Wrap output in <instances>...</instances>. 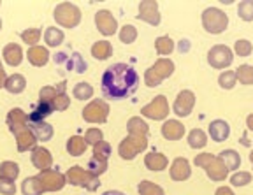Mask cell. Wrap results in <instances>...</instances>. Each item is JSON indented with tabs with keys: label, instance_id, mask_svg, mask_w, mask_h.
Listing matches in <instances>:
<instances>
[{
	"label": "cell",
	"instance_id": "obj_19",
	"mask_svg": "<svg viewBox=\"0 0 253 195\" xmlns=\"http://www.w3.org/2000/svg\"><path fill=\"white\" fill-rule=\"evenodd\" d=\"M32 163L36 165L37 169L41 171H47V169H51V163L53 158L49 155L46 148H34V153H32Z\"/></svg>",
	"mask_w": 253,
	"mask_h": 195
},
{
	"label": "cell",
	"instance_id": "obj_40",
	"mask_svg": "<svg viewBox=\"0 0 253 195\" xmlns=\"http://www.w3.org/2000/svg\"><path fill=\"white\" fill-rule=\"evenodd\" d=\"M72 95L78 100H88L90 97H93V86L88 83H78L72 90Z\"/></svg>",
	"mask_w": 253,
	"mask_h": 195
},
{
	"label": "cell",
	"instance_id": "obj_48",
	"mask_svg": "<svg viewBox=\"0 0 253 195\" xmlns=\"http://www.w3.org/2000/svg\"><path fill=\"white\" fill-rule=\"evenodd\" d=\"M111 155V146L109 143H106V141H100V143H97L93 146V156L95 158H100V160H107Z\"/></svg>",
	"mask_w": 253,
	"mask_h": 195
},
{
	"label": "cell",
	"instance_id": "obj_26",
	"mask_svg": "<svg viewBox=\"0 0 253 195\" xmlns=\"http://www.w3.org/2000/svg\"><path fill=\"white\" fill-rule=\"evenodd\" d=\"M218 156H220L221 162L225 163L227 171H236L241 165V156H239V153L236 150H223Z\"/></svg>",
	"mask_w": 253,
	"mask_h": 195
},
{
	"label": "cell",
	"instance_id": "obj_2",
	"mask_svg": "<svg viewBox=\"0 0 253 195\" xmlns=\"http://www.w3.org/2000/svg\"><path fill=\"white\" fill-rule=\"evenodd\" d=\"M194 163L204 169L206 174L211 178V181H223L229 174L225 163L221 162L220 156L211 155V153H199L194 158Z\"/></svg>",
	"mask_w": 253,
	"mask_h": 195
},
{
	"label": "cell",
	"instance_id": "obj_43",
	"mask_svg": "<svg viewBox=\"0 0 253 195\" xmlns=\"http://www.w3.org/2000/svg\"><path fill=\"white\" fill-rule=\"evenodd\" d=\"M21 39H23L25 44H28V46L34 48L41 40V28H28V30H23V32H21Z\"/></svg>",
	"mask_w": 253,
	"mask_h": 195
},
{
	"label": "cell",
	"instance_id": "obj_38",
	"mask_svg": "<svg viewBox=\"0 0 253 195\" xmlns=\"http://www.w3.org/2000/svg\"><path fill=\"white\" fill-rule=\"evenodd\" d=\"M237 83V76H236V71H223L218 76V84H220V88H223V90H232L234 86H236Z\"/></svg>",
	"mask_w": 253,
	"mask_h": 195
},
{
	"label": "cell",
	"instance_id": "obj_5",
	"mask_svg": "<svg viewBox=\"0 0 253 195\" xmlns=\"http://www.w3.org/2000/svg\"><path fill=\"white\" fill-rule=\"evenodd\" d=\"M65 179H67V183L74 185V187H83L88 192H95L100 187L99 178L91 174L90 171H86V169H83L81 165H74V167L69 169L67 174H65Z\"/></svg>",
	"mask_w": 253,
	"mask_h": 195
},
{
	"label": "cell",
	"instance_id": "obj_21",
	"mask_svg": "<svg viewBox=\"0 0 253 195\" xmlns=\"http://www.w3.org/2000/svg\"><path fill=\"white\" fill-rule=\"evenodd\" d=\"M28 127L30 130L34 132V136H36L37 141H49L53 137V127L46 121H28Z\"/></svg>",
	"mask_w": 253,
	"mask_h": 195
},
{
	"label": "cell",
	"instance_id": "obj_3",
	"mask_svg": "<svg viewBox=\"0 0 253 195\" xmlns=\"http://www.w3.org/2000/svg\"><path fill=\"white\" fill-rule=\"evenodd\" d=\"M174 74V62L169 58H160L155 62V65H151L144 74V83L146 86L155 88L162 83L164 79H167L169 76Z\"/></svg>",
	"mask_w": 253,
	"mask_h": 195
},
{
	"label": "cell",
	"instance_id": "obj_11",
	"mask_svg": "<svg viewBox=\"0 0 253 195\" xmlns=\"http://www.w3.org/2000/svg\"><path fill=\"white\" fill-rule=\"evenodd\" d=\"M41 181V188L42 192H56L62 190L67 183L65 176L60 174L58 171H53V169H47V171H41V174L37 176Z\"/></svg>",
	"mask_w": 253,
	"mask_h": 195
},
{
	"label": "cell",
	"instance_id": "obj_46",
	"mask_svg": "<svg viewBox=\"0 0 253 195\" xmlns=\"http://www.w3.org/2000/svg\"><path fill=\"white\" fill-rule=\"evenodd\" d=\"M250 181H252V174L246 171L234 172L232 178H230V185L232 187H246V185H250Z\"/></svg>",
	"mask_w": 253,
	"mask_h": 195
},
{
	"label": "cell",
	"instance_id": "obj_8",
	"mask_svg": "<svg viewBox=\"0 0 253 195\" xmlns=\"http://www.w3.org/2000/svg\"><path fill=\"white\" fill-rule=\"evenodd\" d=\"M232 62L234 53L225 44H216L208 51V64L213 69H227L229 65H232Z\"/></svg>",
	"mask_w": 253,
	"mask_h": 195
},
{
	"label": "cell",
	"instance_id": "obj_6",
	"mask_svg": "<svg viewBox=\"0 0 253 195\" xmlns=\"http://www.w3.org/2000/svg\"><path fill=\"white\" fill-rule=\"evenodd\" d=\"M148 146V136H135V134H128L125 139L120 143V156L123 160H134L141 152H144Z\"/></svg>",
	"mask_w": 253,
	"mask_h": 195
},
{
	"label": "cell",
	"instance_id": "obj_20",
	"mask_svg": "<svg viewBox=\"0 0 253 195\" xmlns=\"http://www.w3.org/2000/svg\"><path fill=\"white\" fill-rule=\"evenodd\" d=\"M4 60H5V64L11 65V67H16V65H20L21 64V60H23V49H21L20 44H7L4 48Z\"/></svg>",
	"mask_w": 253,
	"mask_h": 195
},
{
	"label": "cell",
	"instance_id": "obj_32",
	"mask_svg": "<svg viewBox=\"0 0 253 195\" xmlns=\"http://www.w3.org/2000/svg\"><path fill=\"white\" fill-rule=\"evenodd\" d=\"M18 176H20V165H18L16 162H9V160H5V162L0 163V178L9 179V181H14Z\"/></svg>",
	"mask_w": 253,
	"mask_h": 195
},
{
	"label": "cell",
	"instance_id": "obj_34",
	"mask_svg": "<svg viewBox=\"0 0 253 195\" xmlns=\"http://www.w3.org/2000/svg\"><path fill=\"white\" fill-rule=\"evenodd\" d=\"M155 49H157V53L162 56V58H166L167 55H170V53L174 51V40L170 39L169 36L158 37L157 42H155Z\"/></svg>",
	"mask_w": 253,
	"mask_h": 195
},
{
	"label": "cell",
	"instance_id": "obj_18",
	"mask_svg": "<svg viewBox=\"0 0 253 195\" xmlns=\"http://www.w3.org/2000/svg\"><path fill=\"white\" fill-rule=\"evenodd\" d=\"M210 136L214 143H221V141L229 139L230 136V125L225 119H214L210 123Z\"/></svg>",
	"mask_w": 253,
	"mask_h": 195
},
{
	"label": "cell",
	"instance_id": "obj_49",
	"mask_svg": "<svg viewBox=\"0 0 253 195\" xmlns=\"http://www.w3.org/2000/svg\"><path fill=\"white\" fill-rule=\"evenodd\" d=\"M102 137L104 136H102V130H100V128H88L86 134H84V141H86V144H91V146L100 143Z\"/></svg>",
	"mask_w": 253,
	"mask_h": 195
},
{
	"label": "cell",
	"instance_id": "obj_28",
	"mask_svg": "<svg viewBox=\"0 0 253 195\" xmlns=\"http://www.w3.org/2000/svg\"><path fill=\"white\" fill-rule=\"evenodd\" d=\"M91 55L97 60H107L113 55V46H111L109 40H99L91 46Z\"/></svg>",
	"mask_w": 253,
	"mask_h": 195
},
{
	"label": "cell",
	"instance_id": "obj_29",
	"mask_svg": "<svg viewBox=\"0 0 253 195\" xmlns=\"http://www.w3.org/2000/svg\"><path fill=\"white\" fill-rule=\"evenodd\" d=\"M208 144V136L202 128H194L190 130L188 134V146L194 148V150H202V148Z\"/></svg>",
	"mask_w": 253,
	"mask_h": 195
},
{
	"label": "cell",
	"instance_id": "obj_15",
	"mask_svg": "<svg viewBox=\"0 0 253 195\" xmlns=\"http://www.w3.org/2000/svg\"><path fill=\"white\" fill-rule=\"evenodd\" d=\"M14 136H16V143H18V152L23 153V152H28V150H34V148H36L37 139L28 125L18 128V130L14 132Z\"/></svg>",
	"mask_w": 253,
	"mask_h": 195
},
{
	"label": "cell",
	"instance_id": "obj_58",
	"mask_svg": "<svg viewBox=\"0 0 253 195\" xmlns=\"http://www.w3.org/2000/svg\"><path fill=\"white\" fill-rule=\"evenodd\" d=\"M0 30H2V20H0Z\"/></svg>",
	"mask_w": 253,
	"mask_h": 195
},
{
	"label": "cell",
	"instance_id": "obj_36",
	"mask_svg": "<svg viewBox=\"0 0 253 195\" xmlns=\"http://www.w3.org/2000/svg\"><path fill=\"white\" fill-rule=\"evenodd\" d=\"M58 93H65V81H62V83L58 84V88L44 86L42 90L39 92V97H41V100H42V102H49V104H51Z\"/></svg>",
	"mask_w": 253,
	"mask_h": 195
},
{
	"label": "cell",
	"instance_id": "obj_13",
	"mask_svg": "<svg viewBox=\"0 0 253 195\" xmlns=\"http://www.w3.org/2000/svg\"><path fill=\"white\" fill-rule=\"evenodd\" d=\"M95 25H97V28H99V32L102 36H115L116 30H118L116 18L109 11H106V9L95 12Z\"/></svg>",
	"mask_w": 253,
	"mask_h": 195
},
{
	"label": "cell",
	"instance_id": "obj_37",
	"mask_svg": "<svg viewBox=\"0 0 253 195\" xmlns=\"http://www.w3.org/2000/svg\"><path fill=\"white\" fill-rule=\"evenodd\" d=\"M65 67L69 69V71H76V72H79V74H83V72H86V69H88V64L83 60V56L79 55V53H72L71 56H69V60H67V64H65Z\"/></svg>",
	"mask_w": 253,
	"mask_h": 195
},
{
	"label": "cell",
	"instance_id": "obj_57",
	"mask_svg": "<svg viewBox=\"0 0 253 195\" xmlns=\"http://www.w3.org/2000/svg\"><path fill=\"white\" fill-rule=\"evenodd\" d=\"M250 162H252V165H253V150H252V153H250Z\"/></svg>",
	"mask_w": 253,
	"mask_h": 195
},
{
	"label": "cell",
	"instance_id": "obj_42",
	"mask_svg": "<svg viewBox=\"0 0 253 195\" xmlns=\"http://www.w3.org/2000/svg\"><path fill=\"white\" fill-rule=\"evenodd\" d=\"M137 190L139 195H166L162 187H158V185L151 183V181H141Z\"/></svg>",
	"mask_w": 253,
	"mask_h": 195
},
{
	"label": "cell",
	"instance_id": "obj_47",
	"mask_svg": "<svg viewBox=\"0 0 253 195\" xmlns=\"http://www.w3.org/2000/svg\"><path fill=\"white\" fill-rule=\"evenodd\" d=\"M252 49H253V46L248 39H237L236 44H234V51L239 56H250L252 55Z\"/></svg>",
	"mask_w": 253,
	"mask_h": 195
},
{
	"label": "cell",
	"instance_id": "obj_50",
	"mask_svg": "<svg viewBox=\"0 0 253 195\" xmlns=\"http://www.w3.org/2000/svg\"><path fill=\"white\" fill-rule=\"evenodd\" d=\"M51 104H53V109H56V111H65L69 108V104H71V99L65 93H58Z\"/></svg>",
	"mask_w": 253,
	"mask_h": 195
},
{
	"label": "cell",
	"instance_id": "obj_45",
	"mask_svg": "<svg viewBox=\"0 0 253 195\" xmlns=\"http://www.w3.org/2000/svg\"><path fill=\"white\" fill-rule=\"evenodd\" d=\"M135 39H137V30H135L134 25H125V27H122V30H120V40H122L123 44H132Z\"/></svg>",
	"mask_w": 253,
	"mask_h": 195
},
{
	"label": "cell",
	"instance_id": "obj_51",
	"mask_svg": "<svg viewBox=\"0 0 253 195\" xmlns=\"http://www.w3.org/2000/svg\"><path fill=\"white\" fill-rule=\"evenodd\" d=\"M0 194L2 195H14L16 194V185L14 181L0 178Z\"/></svg>",
	"mask_w": 253,
	"mask_h": 195
},
{
	"label": "cell",
	"instance_id": "obj_25",
	"mask_svg": "<svg viewBox=\"0 0 253 195\" xmlns=\"http://www.w3.org/2000/svg\"><path fill=\"white\" fill-rule=\"evenodd\" d=\"M53 111H55V109H53V104L39 100L36 108L32 109V113L28 115V121H44V118H47Z\"/></svg>",
	"mask_w": 253,
	"mask_h": 195
},
{
	"label": "cell",
	"instance_id": "obj_4",
	"mask_svg": "<svg viewBox=\"0 0 253 195\" xmlns=\"http://www.w3.org/2000/svg\"><path fill=\"white\" fill-rule=\"evenodd\" d=\"M202 27L208 34H221L229 27V16L218 7H208L202 12Z\"/></svg>",
	"mask_w": 253,
	"mask_h": 195
},
{
	"label": "cell",
	"instance_id": "obj_10",
	"mask_svg": "<svg viewBox=\"0 0 253 195\" xmlns=\"http://www.w3.org/2000/svg\"><path fill=\"white\" fill-rule=\"evenodd\" d=\"M141 115L151 119H166L169 116V104L164 95H158L141 109Z\"/></svg>",
	"mask_w": 253,
	"mask_h": 195
},
{
	"label": "cell",
	"instance_id": "obj_23",
	"mask_svg": "<svg viewBox=\"0 0 253 195\" xmlns=\"http://www.w3.org/2000/svg\"><path fill=\"white\" fill-rule=\"evenodd\" d=\"M167 163H169V160H167L166 155H162V153L158 152H153V153H148L146 156H144V165H146L150 171H164V169L167 167Z\"/></svg>",
	"mask_w": 253,
	"mask_h": 195
},
{
	"label": "cell",
	"instance_id": "obj_39",
	"mask_svg": "<svg viewBox=\"0 0 253 195\" xmlns=\"http://www.w3.org/2000/svg\"><path fill=\"white\" fill-rule=\"evenodd\" d=\"M236 76L241 84H253V65H239L236 71Z\"/></svg>",
	"mask_w": 253,
	"mask_h": 195
},
{
	"label": "cell",
	"instance_id": "obj_1",
	"mask_svg": "<svg viewBox=\"0 0 253 195\" xmlns=\"http://www.w3.org/2000/svg\"><path fill=\"white\" fill-rule=\"evenodd\" d=\"M139 88V74L126 64H113L102 74V95L109 100H125Z\"/></svg>",
	"mask_w": 253,
	"mask_h": 195
},
{
	"label": "cell",
	"instance_id": "obj_17",
	"mask_svg": "<svg viewBox=\"0 0 253 195\" xmlns=\"http://www.w3.org/2000/svg\"><path fill=\"white\" fill-rule=\"evenodd\" d=\"M162 136L167 141H178L185 136V125L178 119H167L162 125Z\"/></svg>",
	"mask_w": 253,
	"mask_h": 195
},
{
	"label": "cell",
	"instance_id": "obj_35",
	"mask_svg": "<svg viewBox=\"0 0 253 195\" xmlns=\"http://www.w3.org/2000/svg\"><path fill=\"white\" fill-rule=\"evenodd\" d=\"M21 192L23 195H41L42 194V188H41V181L37 176H30L23 181L21 185Z\"/></svg>",
	"mask_w": 253,
	"mask_h": 195
},
{
	"label": "cell",
	"instance_id": "obj_22",
	"mask_svg": "<svg viewBox=\"0 0 253 195\" xmlns=\"http://www.w3.org/2000/svg\"><path fill=\"white\" fill-rule=\"evenodd\" d=\"M28 56V62L32 65H36V67H44V65L49 62V51L42 46H34V48L28 49L27 53Z\"/></svg>",
	"mask_w": 253,
	"mask_h": 195
},
{
	"label": "cell",
	"instance_id": "obj_24",
	"mask_svg": "<svg viewBox=\"0 0 253 195\" xmlns=\"http://www.w3.org/2000/svg\"><path fill=\"white\" fill-rule=\"evenodd\" d=\"M7 125H9V130L14 134L18 128L25 127V125H28V115H25L21 109H12L11 113L7 115Z\"/></svg>",
	"mask_w": 253,
	"mask_h": 195
},
{
	"label": "cell",
	"instance_id": "obj_56",
	"mask_svg": "<svg viewBox=\"0 0 253 195\" xmlns=\"http://www.w3.org/2000/svg\"><path fill=\"white\" fill-rule=\"evenodd\" d=\"M246 125H248L250 130H253V115H250L248 118H246Z\"/></svg>",
	"mask_w": 253,
	"mask_h": 195
},
{
	"label": "cell",
	"instance_id": "obj_54",
	"mask_svg": "<svg viewBox=\"0 0 253 195\" xmlns=\"http://www.w3.org/2000/svg\"><path fill=\"white\" fill-rule=\"evenodd\" d=\"M5 81H7V76H5V71L2 69V71H0V88L5 86Z\"/></svg>",
	"mask_w": 253,
	"mask_h": 195
},
{
	"label": "cell",
	"instance_id": "obj_7",
	"mask_svg": "<svg viewBox=\"0 0 253 195\" xmlns=\"http://www.w3.org/2000/svg\"><path fill=\"white\" fill-rule=\"evenodd\" d=\"M53 16H55L56 23L67 28L78 27L79 21H81V12H79V9L76 7L74 4H69V2L60 4L58 7L55 9V14H53Z\"/></svg>",
	"mask_w": 253,
	"mask_h": 195
},
{
	"label": "cell",
	"instance_id": "obj_9",
	"mask_svg": "<svg viewBox=\"0 0 253 195\" xmlns=\"http://www.w3.org/2000/svg\"><path fill=\"white\" fill-rule=\"evenodd\" d=\"M107 115H109V106L102 99L91 100L83 109V118L90 123H104L107 119Z\"/></svg>",
	"mask_w": 253,
	"mask_h": 195
},
{
	"label": "cell",
	"instance_id": "obj_52",
	"mask_svg": "<svg viewBox=\"0 0 253 195\" xmlns=\"http://www.w3.org/2000/svg\"><path fill=\"white\" fill-rule=\"evenodd\" d=\"M53 60H55V64L60 65V64H67V60H69V55L67 53H56L55 56H53Z\"/></svg>",
	"mask_w": 253,
	"mask_h": 195
},
{
	"label": "cell",
	"instance_id": "obj_59",
	"mask_svg": "<svg viewBox=\"0 0 253 195\" xmlns=\"http://www.w3.org/2000/svg\"><path fill=\"white\" fill-rule=\"evenodd\" d=\"M0 71H2V64H0Z\"/></svg>",
	"mask_w": 253,
	"mask_h": 195
},
{
	"label": "cell",
	"instance_id": "obj_53",
	"mask_svg": "<svg viewBox=\"0 0 253 195\" xmlns=\"http://www.w3.org/2000/svg\"><path fill=\"white\" fill-rule=\"evenodd\" d=\"M214 195H234V192L230 190L229 187H220V188L216 190V194H214Z\"/></svg>",
	"mask_w": 253,
	"mask_h": 195
},
{
	"label": "cell",
	"instance_id": "obj_31",
	"mask_svg": "<svg viewBox=\"0 0 253 195\" xmlns=\"http://www.w3.org/2000/svg\"><path fill=\"white\" fill-rule=\"evenodd\" d=\"M86 146L88 144H86V141H84V137L74 136L67 141V152H69V155H72V156L83 155V153L86 152Z\"/></svg>",
	"mask_w": 253,
	"mask_h": 195
},
{
	"label": "cell",
	"instance_id": "obj_16",
	"mask_svg": "<svg viewBox=\"0 0 253 195\" xmlns=\"http://www.w3.org/2000/svg\"><path fill=\"white\" fill-rule=\"evenodd\" d=\"M192 176V167L185 156H178L170 165V178L172 181H185Z\"/></svg>",
	"mask_w": 253,
	"mask_h": 195
},
{
	"label": "cell",
	"instance_id": "obj_55",
	"mask_svg": "<svg viewBox=\"0 0 253 195\" xmlns=\"http://www.w3.org/2000/svg\"><path fill=\"white\" fill-rule=\"evenodd\" d=\"M102 195H125V194L120 192V190H107V192H104Z\"/></svg>",
	"mask_w": 253,
	"mask_h": 195
},
{
	"label": "cell",
	"instance_id": "obj_41",
	"mask_svg": "<svg viewBox=\"0 0 253 195\" xmlns=\"http://www.w3.org/2000/svg\"><path fill=\"white\" fill-rule=\"evenodd\" d=\"M86 171H90L91 174H95L97 178H99L100 174H104V172L107 171V160H100V158H95V156H91V158L88 160Z\"/></svg>",
	"mask_w": 253,
	"mask_h": 195
},
{
	"label": "cell",
	"instance_id": "obj_27",
	"mask_svg": "<svg viewBox=\"0 0 253 195\" xmlns=\"http://www.w3.org/2000/svg\"><path fill=\"white\" fill-rule=\"evenodd\" d=\"M5 90H7L9 93H21L27 88V79H25V76H21V74H12V76L7 78V81H5Z\"/></svg>",
	"mask_w": 253,
	"mask_h": 195
},
{
	"label": "cell",
	"instance_id": "obj_12",
	"mask_svg": "<svg viewBox=\"0 0 253 195\" xmlns=\"http://www.w3.org/2000/svg\"><path fill=\"white\" fill-rule=\"evenodd\" d=\"M195 106V93L192 90H183L178 93L176 100H174L172 111L179 116V118H186L190 116V113L194 111Z\"/></svg>",
	"mask_w": 253,
	"mask_h": 195
},
{
	"label": "cell",
	"instance_id": "obj_14",
	"mask_svg": "<svg viewBox=\"0 0 253 195\" xmlns=\"http://www.w3.org/2000/svg\"><path fill=\"white\" fill-rule=\"evenodd\" d=\"M139 20L146 21V23L158 27L160 25V12H158V4L153 0H146V2H141L139 4Z\"/></svg>",
	"mask_w": 253,
	"mask_h": 195
},
{
	"label": "cell",
	"instance_id": "obj_33",
	"mask_svg": "<svg viewBox=\"0 0 253 195\" xmlns=\"http://www.w3.org/2000/svg\"><path fill=\"white\" fill-rule=\"evenodd\" d=\"M126 130H128V134H135V136H148L146 121L141 119L139 116H134V118L128 119V123H126Z\"/></svg>",
	"mask_w": 253,
	"mask_h": 195
},
{
	"label": "cell",
	"instance_id": "obj_44",
	"mask_svg": "<svg viewBox=\"0 0 253 195\" xmlns=\"http://www.w3.org/2000/svg\"><path fill=\"white\" fill-rule=\"evenodd\" d=\"M237 14L243 21H253V0H245L237 5Z\"/></svg>",
	"mask_w": 253,
	"mask_h": 195
},
{
	"label": "cell",
	"instance_id": "obj_30",
	"mask_svg": "<svg viewBox=\"0 0 253 195\" xmlns=\"http://www.w3.org/2000/svg\"><path fill=\"white\" fill-rule=\"evenodd\" d=\"M63 39H65V36H63L62 30L56 28V27L46 28V32H44V40H46V44L49 46V48H56V46H60V44L63 42Z\"/></svg>",
	"mask_w": 253,
	"mask_h": 195
}]
</instances>
